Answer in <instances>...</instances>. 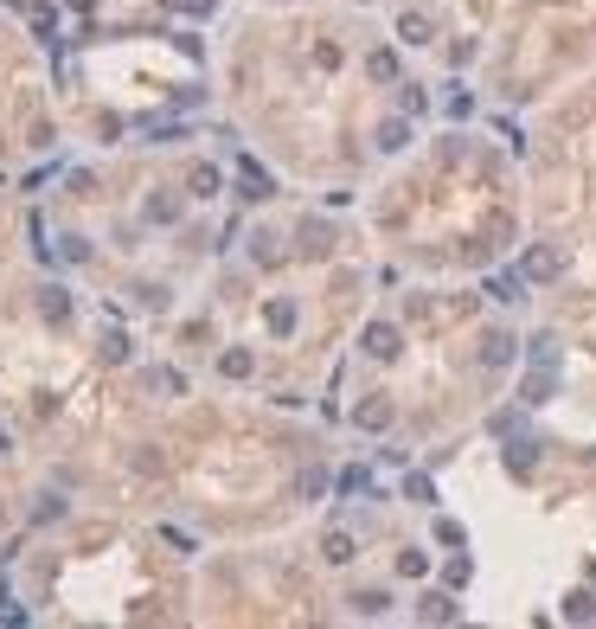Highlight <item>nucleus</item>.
<instances>
[{
    "mask_svg": "<svg viewBox=\"0 0 596 629\" xmlns=\"http://www.w3.org/2000/svg\"><path fill=\"white\" fill-rule=\"evenodd\" d=\"M33 520H39V527H52V520H64V501H58V495H39V508H33Z\"/></svg>",
    "mask_w": 596,
    "mask_h": 629,
    "instance_id": "c756f323",
    "label": "nucleus"
},
{
    "mask_svg": "<svg viewBox=\"0 0 596 629\" xmlns=\"http://www.w3.org/2000/svg\"><path fill=\"white\" fill-rule=\"evenodd\" d=\"M404 501H417V508H436V481H430V475H404Z\"/></svg>",
    "mask_w": 596,
    "mask_h": 629,
    "instance_id": "aec40b11",
    "label": "nucleus"
},
{
    "mask_svg": "<svg viewBox=\"0 0 596 629\" xmlns=\"http://www.w3.org/2000/svg\"><path fill=\"white\" fill-rule=\"evenodd\" d=\"M442 578H449V591H462V585L475 578V566H468V558H449V566H442Z\"/></svg>",
    "mask_w": 596,
    "mask_h": 629,
    "instance_id": "7c9ffc66",
    "label": "nucleus"
},
{
    "mask_svg": "<svg viewBox=\"0 0 596 629\" xmlns=\"http://www.w3.org/2000/svg\"><path fill=\"white\" fill-rule=\"evenodd\" d=\"M218 373H225V379H251L257 354H251V347H225V354H218Z\"/></svg>",
    "mask_w": 596,
    "mask_h": 629,
    "instance_id": "9d476101",
    "label": "nucleus"
},
{
    "mask_svg": "<svg viewBox=\"0 0 596 629\" xmlns=\"http://www.w3.org/2000/svg\"><path fill=\"white\" fill-rule=\"evenodd\" d=\"M564 616H571V623H596V597H590V591H571V597H564Z\"/></svg>",
    "mask_w": 596,
    "mask_h": 629,
    "instance_id": "412c9836",
    "label": "nucleus"
},
{
    "mask_svg": "<svg viewBox=\"0 0 596 629\" xmlns=\"http://www.w3.org/2000/svg\"><path fill=\"white\" fill-rule=\"evenodd\" d=\"M295 251H302V257H334V225L327 219H302V225H295Z\"/></svg>",
    "mask_w": 596,
    "mask_h": 629,
    "instance_id": "7ed1b4c3",
    "label": "nucleus"
},
{
    "mask_svg": "<svg viewBox=\"0 0 596 629\" xmlns=\"http://www.w3.org/2000/svg\"><path fill=\"white\" fill-rule=\"evenodd\" d=\"M97 354H103V367H122V360H128V340H122V334H103Z\"/></svg>",
    "mask_w": 596,
    "mask_h": 629,
    "instance_id": "393cba45",
    "label": "nucleus"
},
{
    "mask_svg": "<svg viewBox=\"0 0 596 629\" xmlns=\"http://www.w3.org/2000/svg\"><path fill=\"white\" fill-rule=\"evenodd\" d=\"M147 135H155V142H180V135H186V122H167V116L155 122V116H147Z\"/></svg>",
    "mask_w": 596,
    "mask_h": 629,
    "instance_id": "cd10ccee",
    "label": "nucleus"
},
{
    "mask_svg": "<svg viewBox=\"0 0 596 629\" xmlns=\"http://www.w3.org/2000/svg\"><path fill=\"white\" fill-rule=\"evenodd\" d=\"M398 39H404V45H430V39H436V20H430V14H398Z\"/></svg>",
    "mask_w": 596,
    "mask_h": 629,
    "instance_id": "9b49d317",
    "label": "nucleus"
},
{
    "mask_svg": "<svg viewBox=\"0 0 596 629\" xmlns=\"http://www.w3.org/2000/svg\"><path fill=\"white\" fill-rule=\"evenodd\" d=\"M180 219V199L174 193H147V225H174Z\"/></svg>",
    "mask_w": 596,
    "mask_h": 629,
    "instance_id": "f3484780",
    "label": "nucleus"
},
{
    "mask_svg": "<svg viewBox=\"0 0 596 629\" xmlns=\"http://www.w3.org/2000/svg\"><path fill=\"white\" fill-rule=\"evenodd\" d=\"M487 296L494 302H519V296H526V276H519V270L513 276H487Z\"/></svg>",
    "mask_w": 596,
    "mask_h": 629,
    "instance_id": "a211bd4d",
    "label": "nucleus"
},
{
    "mask_svg": "<svg viewBox=\"0 0 596 629\" xmlns=\"http://www.w3.org/2000/svg\"><path fill=\"white\" fill-rule=\"evenodd\" d=\"M398 110H404V116H423V110H430V97H423L417 84H404V91H398Z\"/></svg>",
    "mask_w": 596,
    "mask_h": 629,
    "instance_id": "c85d7f7f",
    "label": "nucleus"
},
{
    "mask_svg": "<svg viewBox=\"0 0 596 629\" xmlns=\"http://www.w3.org/2000/svg\"><path fill=\"white\" fill-rule=\"evenodd\" d=\"M552 392H558V367H533L519 379V405H552Z\"/></svg>",
    "mask_w": 596,
    "mask_h": 629,
    "instance_id": "39448f33",
    "label": "nucleus"
},
{
    "mask_svg": "<svg viewBox=\"0 0 596 629\" xmlns=\"http://www.w3.org/2000/svg\"><path fill=\"white\" fill-rule=\"evenodd\" d=\"M218 0H167V14H186V20H205Z\"/></svg>",
    "mask_w": 596,
    "mask_h": 629,
    "instance_id": "bb28decb",
    "label": "nucleus"
},
{
    "mask_svg": "<svg viewBox=\"0 0 596 629\" xmlns=\"http://www.w3.org/2000/svg\"><path fill=\"white\" fill-rule=\"evenodd\" d=\"M417 616H423V623H456L462 604H456L449 591H423V597H417Z\"/></svg>",
    "mask_w": 596,
    "mask_h": 629,
    "instance_id": "0eeeda50",
    "label": "nucleus"
},
{
    "mask_svg": "<svg viewBox=\"0 0 596 629\" xmlns=\"http://www.w3.org/2000/svg\"><path fill=\"white\" fill-rule=\"evenodd\" d=\"M7 450H14V437H7V431H0V456H7Z\"/></svg>",
    "mask_w": 596,
    "mask_h": 629,
    "instance_id": "c9c22d12",
    "label": "nucleus"
},
{
    "mask_svg": "<svg viewBox=\"0 0 596 629\" xmlns=\"http://www.w3.org/2000/svg\"><path fill=\"white\" fill-rule=\"evenodd\" d=\"M519 276H526V283H558V276H564V251L558 244H526Z\"/></svg>",
    "mask_w": 596,
    "mask_h": 629,
    "instance_id": "f257e3e1",
    "label": "nucleus"
},
{
    "mask_svg": "<svg viewBox=\"0 0 596 629\" xmlns=\"http://www.w3.org/2000/svg\"><path fill=\"white\" fill-rule=\"evenodd\" d=\"M526 354H533V367H558V340H552V334H539Z\"/></svg>",
    "mask_w": 596,
    "mask_h": 629,
    "instance_id": "a878e982",
    "label": "nucleus"
},
{
    "mask_svg": "<svg viewBox=\"0 0 596 629\" xmlns=\"http://www.w3.org/2000/svg\"><path fill=\"white\" fill-rule=\"evenodd\" d=\"M238 180H244V199H270V193H276V180H270V174H263L251 155L238 161Z\"/></svg>",
    "mask_w": 596,
    "mask_h": 629,
    "instance_id": "f8f14e48",
    "label": "nucleus"
},
{
    "mask_svg": "<svg viewBox=\"0 0 596 629\" xmlns=\"http://www.w3.org/2000/svg\"><path fill=\"white\" fill-rule=\"evenodd\" d=\"M353 424H359V431H392V398H365V405H353Z\"/></svg>",
    "mask_w": 596,
    "mask_h": 629,
    "instance_id": "1a4fd4ad",
    "label": "nucleus"
},
{
    "mask_svg": "<svg viewBox=\"0 0 596 629\" xmlns=\"http://www.w3.org/2000/svg\"><path fill=\"white\" fill-rule=\"evenodd\" d=\"M423 572H430V552L404 546V552H398V578H423Z\"/></svg>",
    "mask_w": 596,
    "mask_h": 629,
    "instance_id": "4be33fe9",
    "label": "nucleus"
},
{
    "mask_svg": "<svg viewBox=\"0 0 596 629\" xmlns=\"http://www.w3.org/2000/svg\"><path fill=\"white\" fill-rule=\"evenodd\" d=\"M321 488H327V469H308V475H302V501H315Z\"/></svg>",
    "mask_w": 596,
    "mask_h": 629,
    "instance_id": "f704fd0d",
    "label": "nucleus"
},
{
    "mask_svg": "<svg viewBox=\"0 0 596 629\" xmlns=\"http://www.w3.org/2000/svg\"><path fill=\"white\" fill-rule=\"evenodd\" d=\"M135 302H141V309H147V315H161V309H167V302H174V296H167V290H161V283H141V290H135Z\"/></svg>",
    "mask_w": 596,
    "mask_h": 629,
    "instance_id": "b1692460",
    "label": "nucleus"
},
{
    "mask_svg": "<svg viewBox=\"0 0 596 629\" xmlns=\"http://www.w3.org/2000/svg\"><path fill=\"white\" fill-rule=\"evenodd\" d=\"M359 347H365V360H398V347H404V334H398L392 321H365V334H359Z\"/></svg>",
    "mask_w": 596,
    "mask_h": 629,
    "instance_id": "f03ea898",
    "label": "nucleus"
},
{
    "mask_svg": "<svg viewBox=\"0 0 596 629\" xmlns=\"http://www.w3.org/2000/svg\"><path fill=\"white\" fill-rule=\"evenodd\" d=\"M340 488H346V495H365L372 475H365V469H346V475H340Z\"/></svg>",
    "mask_w": 596,
    "mask_h": 629,
    "instance_id": "72a5a7b5",
    "label": "nucleus"
},
{
    "mask_svg": "<svg viewBox=\"0 0 596 629\" xmlns=\"http://www.w3.org/2000/svg\"><path fill=\"white\" fill-rule=\"evenodd\" d=\"M263 321H270V334H276V340H282V334H295V302H289V296H276V302L263 309Z\"/></svg>",
    "mask_w": 596,
    "mask_h": 629,
    "instance_id": "2eb2a0df",
    "label": "nucleus"
},
{
    "mask_svg": "<svg viewBox=\"0 0 596 629\" xmlns=\"http://www.w3.org/2000/svg\"><path fill=\"white\" fill-rule=\"evenodd\" d=\"M39 315H45V321H71V290H64V283H45V290H39Z\"/></svg>",
    "mask_w": 596,
    "mask_h": 629,
    "instance_id": "ddd939ff",
    "label": "nucleus"
},
{
    "mask_svg": "<svg viewBox=\"0 0 596 629\" xmlns=\"http://www.w3.org/2000/svg\"><path fill=\"white\" fill-rule=\"evenodd\" d=\"M513 354H519V340H513L506 328H487V334H481V367L500 373V367H513Z\"/></svg>",
    "mask_w": 596,
    "mask_h": 629,
    "instance_id": "20e7f679",
    "label": "nucleus"
},
{
    "mask_svg": "<svg viewBox=\"0 0 596 629\" xmlns=\"http://www.w3.org/2000/svg\"><path fill=\"white\" fill-rule=\"evenodd\" d=\"M147 386H161V392H186V379H180L174 367H155V373H147Z\"/></svg>",
    "mask_w": 596,
    "mask_h": 629,
    "instance_id": "2f4dec72",
    "label": "nucleus"
},
{
    "mask_svg": "<svg viewBox=\"0 0 596 629\" xmlns=\"http://www.w3.org/2000/svg\"><path fill=\"white\" fill-rule=\"evenodd\" d=\"M365 78L372 84H398V52H372L365 58Z\"/></svg>",
    "mask_w": 596,
    "mask_h": 629,
    "instance_id": "dca6fc26",
    "label": "nucleus"
},
{
    "mask_svg": "<svg viewBox=\"0 0 596 629\" xmlns=\"http://www.w3.org/2000/svg\"><path fill=\"white\" fill-rule=\"evenodd\" d=\"M186 186H193V199H212V193H218V167H193Z\"/></svg>",
    "mask_w": 596,
    "mask_h": 629,
    "instance_id": "5701e85b",
    "label": "nucleus"
},
{
    "mask_svg": "<svg viewBox=\"0 0 596 629\" xmlns=\"http://www.w3.org/2000/svg\"><path fill=\"white\" fill-rule=\"evenodd\" d=\"M251 257H257V263H276V238L257 232V238H251Z\"/></svg>",
    "mask_w": 596,
    "mask_h": 629,
    "instance_id": "473e14b6",
    "label": "nucleus"
},
{
    "mask_svg": "<svg viewBox=\"0 0 596 629\" xmlns=\"http://www.w3.org/2000/svg\"><path fill=\"white\" fill-rule=\"evenodd\" d=\"M346 604H353V616H385V610H392V597H385V591H353Z\"/></svg>",
    "mask_w": 596,
    "mask_h": 629,
    "instance_id": "6ab92c4d",
    "label": "nucleus"
},
{
    "mask_svg": "<svg viewBox=\"0 0 596 629\" xmlns=\"http://www.w3.org/2000/svg\"><path fill=\"white\" fill-rule=\"evenodd\" d=\"M500 462H506V475H533V462H539V443H533V437H506Z\"/></svg>",
    "mask_w": 596,
    "mask_h": 629,
    "instance_id": "423d86ee",
    "label": "nucleus"
},
{
    "mask_svg": "<svg viewBox=\"0 0 596 629\" xmlns=\"http://www.w3.org/2000/svg\"><path fill=\"white\" fill-rule=\"evenodd\" d=\"M321 558H327V566H353V558H359L353 533H327V539H321Z\"/></svg>",
    "mask_w": 596,
    "mask_h": 629,
    "instance_id": "4468645a",
    "label": "nucleus"
},
{
    "mask_svg": "<svg viewBox=\"0 0 596 629\" xmlns=\"http://www.w3.org/2000/svg\"><path fill=\"white\" fill-rule=\"evenodd\" d=\"M372 142H379V155H398V148L411 142V116H404V110H398V116H385V122H379V135H372Z\"/></svg>",
    "mask_w": 596,
    "mask_h": 629,
    "instance_id": "6e6552de",
    "label": "nucleus"
}]
</instances>
